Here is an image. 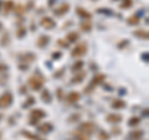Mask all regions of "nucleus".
Masks as SVG:
<instances>
[{
	"label": "nucleus",
	"instance_id": "obj_24",
	"mask_svg": "<svg viewBox=\"0 0 149 140\" xmlns=\"http://www.w3.org/2000/svg\"><path fill=\"white\" fill-rule=\"evenodd\" d=\"M82 67H83V62L82 61H78L77 63L73 64L72 69H73V71H80V69H82Z\"/></svg>",
	"mask_w": 149,
	"mask_h": 140
},
{
	"label": "nucleus",
	"instance_id": "obj_11",
	"mask_svg": "<svg viewBox=\"0 0 149 140\" xmlns=\"http://www.w3.org/2000/svg\"><path fill=\"white\" fill-rule=\"evenodd\" d=\"M67 102H70V103H74V102H77L78 99H80V93L77 92H71L70 94L67 96Z\"/></svg>",
	"mask_w": 149,
	"mask_h": 140
},
{
	"label": "nucleus",
	"instance_id": "obj_14",
	"mask_svg": "<svg viewBox=\"0 0 149 140\" xmlns=\"http://www.w3.org/2000/svg\"><path fill=\"white\" fill-rule=\"evenodd\" d=\"M112 107H113L114 109H122L125 107V102L122 99H116L113 103H112Z\"/></svg>",
	"mask_w": 149,
	"mask_h": 140
},
{
	"label": "nucleus",
	"instance_id": "obj_13",
	"mask_svg": "<svg viewBox=\"0 0 149 140\" xmlns=\"http://www.w3.org/2000/svg\"><path fill=\"white\" fill-rule=\"evenodd\" d=\"M21 134L24 135V137H26L27 139H30V140H45V139H41L39 135H35V134H32V133H30V132H21Z\"/></svg>",
	"mask_w": 149,
	"mask_h": 140
},
{
	"label": "nucleus",
	"instance_id": "obj_28",
	"mask_svg": "<svg viewBox=\"0 0 149 140\" xmlns=\"http://www.w3.org/2000/svg\"><path fill=\"white\" fill-rule=\"evenodd\" d=\"M34 102H35V99H34V98H29V99H27V102H26V103H24V107H25V108H26V107H29V105H31L32 103H34Z\"/></svg>",
	"mask_w": 149,
	"mask_h": 140
},
{
	"label": "nucleus",
	"instance_id": "obj_29",
	"mask_svg": "<svg viewBox=\"0 0 149 140\" xmlns=\"http://www.w3.org/2000/svg\"><path fill=\"white\" fill-rule=\"evenodd\" d=\"M100 139H101V140H108V134L102 132V133L100 134Z\"/></svg>",
	"mask_w": 149,
	"mask_h": 140
},
{
	"label": "nucleus",
	"instance_id": "obj_20",
	"mask_svg": "<svg viewBox=\"0 0 149 140\" xmlns=\"http://www.w3.org/2000/svg\"><path fill=\"white\" fill-rule=\"evenodd\" d=\"M4 9H5V12H10L11 10H14V3L11 0H9V1L5 3V5H4Z\"/></svg>",
	"mask_w": 149,
	"mask_h": 140
},
{
	"label": "nucleus",
	"instance_id": "obj_2",
	"mask_svg": "<svg viewBox=\"0 0 149 140\" xmlns=\"http://www.w3.org/2000/svg\"><path fill=\"white\" fill-rule=\"evenodd\" d=\"M13 103V96L10 93H4L0 96V108H8Z\"/></svg>",
	"mask_w": 149,
	"mask_h": 140
},
{
	"label": "nucleus",
	"instance_id": "obj_15",
	"mask_svg": "<svg viewBox=\"0 0 149 140\" xmlns=\"http://www.w3.org/2000/svg\"><path fill=\"white\" fill-rule=\"evenodd\" d=\"M142 137H143L142 130H136V132H132L129 134V138L133 140H139V139H142Z\"/></svg>",
	"mask_w": 149,
	"mask_h": 140
},
{
	"label": "nucleus",
	"instance_id": "obj_33",
	"mask_svg": "<svg viewBox=\"0 0 149 140\" xmlns=\"http://www.w3.org/2000/svg\"><path fill=\"white\" fill-rule=\"evenodd\" d=\"M0 5H1V1H0Z\"/></svg>",
	"mask_w": 149,
	"mask_h": 140
},
{
	"label": "nucleus",
	"instance_id": "obj_9",
	"mask_svg": "<svg viewBox=\"0 0 149 140\" xmlns=\"http://www.w3.org/2000/svg\"><path fill=\"white\" fill-rule=\"evenodd\" d=\"M107 120L109 123H120L122 122V115L119 114H108L107 115Z\"/></svg>",
	"mask_w": 149,
	"mask_h": 140
},
{
	"label": "nucleus",
	"instance_id": "obj_4",
	"mask_svg": "<svg viewBox=\"0 0 149 140\" xmlns=\"http://www.w3.org/2000/svg\"><path fill=\"white\" fill-rule=\"evenodd\" d=\"M95 124L91 123V122H86L80 125V128H78V132H81L83 134H92L95 132Z\"/></svg>",
	"mask_w": 149,
	"mask_h": 140
},
{
	"label": "nucleus",
	"instance_id": "obj_8",
	"mask_svg": "<svg viewBox=\"0 0 149 140\" xmlns=\"http://www.w3.org/2000/svg\"><path fill=\"white\" fill-rule=\"evenodd\" d=\"M68 9H70L68 4H63V5H61L58 9H55L54 12H55L56 16H61V15H63V14H66L68 11Z\"/></svg>",
	"mask_w": 149,
	"mask_h": 140
},
{
	"label": "nucleus",
	"instance_id": "obj_12",
	"mask_svg": "<svg viewBox=\"0 0 149 140\" xmlns=\"http://www.w3.org/2000/svg\"><path fill=\"white\" fill-rule=\"evenodd\" d=\"M49 40H50L49 36H40L39 40H37V46H39V47H45V46L49 44Z\"/></svg>",
	"mask_w": 149,
	"mask_h": 140
},
{
	"label": "nucleus",
	"instance_id": "obj_30",
	"mask_svg": "<svg viewBox=\"0 0 149 140\" xmlns=\"http://www.w3.org/2000/svg\"><path fill=\"white\" fill-rule=\"evenodd\" d=\"M24 34H25V29H19V31H17V36L19 37H21Z\"/></svg>",
	"mask_w": 149,
	"mask_h": 140
},
{
	"label": "nucleus",
	"instance_id": "obj_22",
	"mask_svg": "<svg viewBox=\"0 0 149 140\" xmlns=\"http://www.w3.org/2000/svg\"><path fill=\"white\" fill-rule=\"evenodd\" d=\"M86 77V73H81V74H78V76H76V77H73V79H72V83H80V82H82V79Z\"/></svg>",
	"mask_w": 149,
	"mask_h": 140
},
{
	"label": "nucleus",
	"instance_id": "obj_3",
	"mask_svg": "<svg viewBox=\"0 0 149 140\" xmlns=\"http://www.w3.org/2000/svg\"><path fill=\"white\" fill-rule=\"evenodd\" d=\"M86 52H87V44H80L72 50L71 55L73 57H81V56H83Z\"/></svg>",
	"mask_w": 149,
	"mask_h": 140
},
{
	"label": "nucleus",
	"instance_id": "obj_1",
	"mask_svg": "<svg viewBox=\"0 0 149 140\" xmlns=\"http://www.w3.org/2000/svg\"><path fill=\"white\" fill-rule=\"evenodd\" d=\"M45 115H46V114H45V112H44V110H41V109H35V110H32V112H31V114H30V118H31L30 124H32V125L36 124L40 119H42Z\"/></svg>",
	"mask_w": 149,
	"mask_h": 140
},
{
	"label": "nucleus",
	"instance_id": "obj_21",
	"mask_svg": "<svg viewBox=\"0 0 149 140\" xmlns=\"http://www.w3.org/2000/svg\"><path fill=\"white\" fill-rule=\"evenodd\" d=\"M74 139H76V140H90L86 134H83L81 132H78V133L74 134Z\"/></svg>",
	"mask_w": 149,
	"mask_h": 140
},
{
	"label": "nucleus",
	"instance_id": "obj_18",
	"mask_svg": "<svg viewBox=\"0 0 149 140\" xmlns=\"http://www.w3.org/2000/svg\"><path fill=\"white\" fill-rule=\"evenodd\" d=\"M66 39L68 40V42H74V41L78 40V34L77 32H70Z\"/></svg>",
	"mask_w": 149,
	"mask_h": 140
},
{
	"label": "nucleus",
	"instance_id": "obj_32",
	"mask_svg": "<svg viewBox=\"0 0 149 140\" xmlns=\"http://www.w3.org/2000/svg\"><path fill=\"white\" fill-rule=\"evenodd\" d=\"M0 30H1V22H0Z\"/></svg>",
	"mask_w": 149,
	"mask_h": 140
},
{
	"label": "nucleus",
	"instance_id": "obj_10",
	"mask_svg": "<svg viewBox=\"0 0 149 140\" xmlns=\"http://www.w3.org/2000/svg\"><path fill=\"white\" fill-rule=\"evenodd\" d=\"M52 129H54V127H52V124H50V123H45V124H42V125H40V127H39L40 132L45 133V134H49Z\"/></svg>",
	"mask_w": 149,
	"mask_h": 140
},
{
	"label": "nucleus",
	"instance_id": "obj_7",
	"mask_svg": "<svg viewBox=\"0 0 149 140\" xmlns=\"http://www.w3.org/2000/svg\"><path fill=\"white\" fill-rule=\"evenodd\" d=\"M40 24L42 27H45V29H47V30H51V29H54L55 27V21L52 20L51 17H44L42 20L40 21Z\"/></svg>",
	"mask_w": 149,
	"mask_h": 140
},
{
	"label": "nucleus",
	"instance_id": "obj_25",
	"mask_svg": "<svg viewBox=\"0 0 149 140\" xmlns=\"http://www.w3.org/2000/svg\"><path fill=\"white\" fill-rule=\"evenodd\" d=\"M42 99H44V102L46 100V102H47V103L50 102L51 97H50V93H49V91H47V89H45V92L42 93Z\"/></svg>",
	"mask_w": 149,
	"mask_h": 140
},
{
	"label": "nucleus",
	"instance_id": "obj_27",
	"mask_svg": "<svg viewBox=\"0 0 149 140\" xmlns=\"http://www.w3.org/2000/svg\"><path fill=\"white\" fill-rule=\"evenodd\" d=\"M130 5H132V0H124L122 3V5H120V8H128Z\"/></svg>",
	"mask_w": 149,
	"mask_h": 140
},
{
	"label": "nucleus",
	"instance_id": "obj_5",
	"mask_svg": "<svg viewBox=\"0 0 149 140\" xmlns=\"http://www.w3.org/2000/svg\"><path fill=\"white\" fill-rule=\"evenodd\" d=\"M106 78V76H104V74H97V76L96 77H93V79H92V82L90 83V86H88L87 87V93H90L92 89H93V88H95L96 86H98L100 85V83H102V82H103V79Z\"/></svg>",
	"mask_w": 149,
	"mask_h": 140
},
{
	"label": "nucleus",
	"instance_id": "obj_23",
	"mask_svg": "<svg viewBox=\"0 0 149 140\" xmlns=\"http://www.w3.org/2000/svg\"><path fill=\"white\" fill-rule=\"evenodd\" d=\"M138 22H139L138 16H130L128 19V24H130V25H137Z\"/></svg>",
	"mask_w": 149,
	"mask_h": 140
},
{
	"label": "nucleus",
	"instance_id": "obj_16",
	"mask_svg": "<svg viewBox=\"0 0 149 140\" xmlns=\"http://www.w3.org/2000/svg\"><path fill=\"white\" fill-rule=\"evenodd\" d=\"M134 35L138 36V37H141L142 40H148V32L147 31H144V30H137V31H134Z\"/></svg>",
	"mask_w": 149,
	"mask_h": 140
},
{
	"label": "nucleus",
	"instance_id": "obj_6",
	"mask_svg": "<svg viewBox=\"0 0 149 140\" xmlns=\"http://www.w3.org/2000/svg\"><path fill=\"white\" fill-rule=\"evenodd\" d=\"M29 85L34 91H40L44 85V81L41 78H37V77H31L29 79Z\"/></svg>",
	"mask_w": 149,
	"mask_h": 140
},
{
	"label": "nucleus",
	"instance_id": "obj_31",
	"mask_svg": "<svg viewBox=\"0 0 149 140\" xmlns=\"http://www.w3.org/2000/svg\"><path fill=\"white\" fill-rule=\"evenodd\" d=\"M8 69V66H5V64H0V71H6Z\"/></svg>",
	"mask_w": 149,
	"mask_h": 140
},
{
	"label": "nucleus",
	"instance_id": "obj_19",
	"mask_svg": "<svg viewBox=\"0 0 149 140\" xmlns=\"http://www.w3.org/2000/svg\"><path fill=\"white\" fill-rule=\"evenodd\" d=\"M81 27H82L83 31H90V30L92 29V24H91V22L88 21V20H85V21H83L82 24H81Z\"/></svg>",
	"mask_w": 149,
	"mask_h": 140
},
{
	"label": "nucleus",
	"instance_id": "obj_26",
	"mask_svg": "<svg viewBox=\"0 0 149 140\" xmlns=\"http://www.w3.org/2000/svg\"><path fill=\"white\" fill-rule=\"evenodd\" d=\"M141 120H139V118H130V120L128 122V125H130V127H133V125H137Z\"/></svg>",
	"mask_w": 149,
	"mask_h": 140
},
{
	"label": "nucleus",
	"instance_id": "obj_17",
	"mask_svg": "<svg viewBox=\"0 0 149 140\" xmlns=\"http://www.w3.org/2000/svg\"><path fill=\"white\" fill-rule=\"evenodd\" d=\"M77 14H78V15H80L81 17L86 19V20L91 19V14H90V12H87L86 10H83V9H81V8H78V9H77Z\"/></svg>",
	"mask_w": 149,
	"mask_h": 140
}]
</instances>
